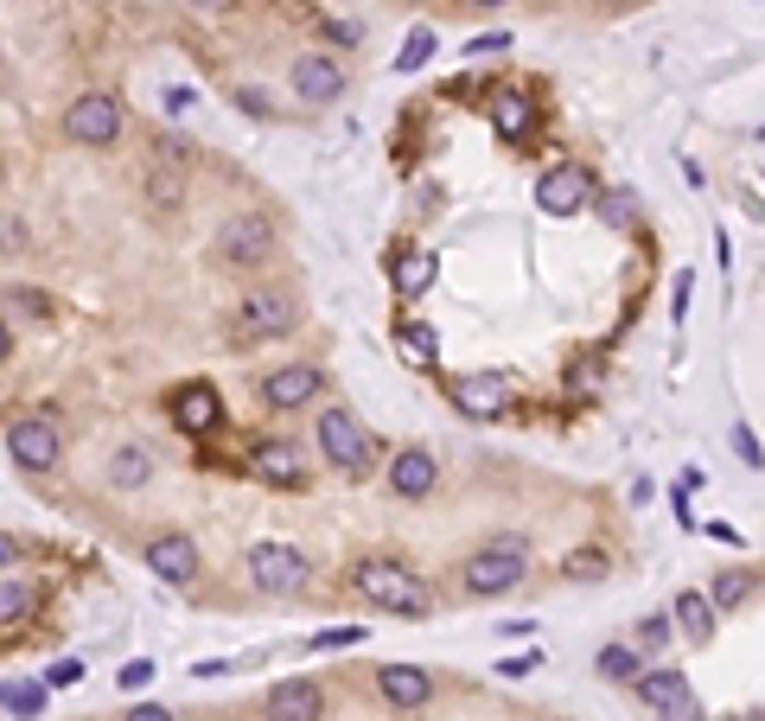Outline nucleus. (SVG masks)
<instances>
[{
    "label": "nucleus",
    "mask_w": 765,
    "mask_h": 721,
    "mask_svg": "<svg viewBox=\"0 0 765 721\" xmlns=\"http://www.w3.org/2000/svg\"><path fill=\"white\" fill-rule=\"evenodd\" d=\"M351 588L364 594L370 607L402 613V619H428V613H434L428 581H421L415 569H402V562H390V556H370V562H358V569H351Z\"/></svg>",
    "instance_id": "obj_1"
},
{
    "label": "nucleus",
    "mask_w": 765,
    "mask_h": 721,
    "mask_svg": "<svg viewBox=\"0 0 765 721\" xmlns=\"http://www.w3.org/2000/svg\"><path fill=\"white\" fill-rule=\"evenodd\" d=\"M523 574H530V543L523 536H498V543H485L466 562V594L491 601V594H510Z\"/></svg>",
    "instance_id": "obj_2"
},
{
    "label": "nucleus",
    "mask_w": 765,
    "mask_h": 721,
    "mask_svg": "<svg viewBox=\"0 0 765 721\" xmlns=\"http://www.w3.org/2000/svg\"><path fill=\"white\" fill-rule=\"evenodd\" d=\"M7 454L20 460L26 473H51V466L65 460V434H58L51 416H20L7 428Z\"/></svg>",
    "instance_id": "obj_3"
},
{
    "label": "nucleus",
    "mask_w": 765,
    "mask_h": 721,
    "mask_svg": "<svg viewBox=\"0 0 765 721\" xmlns=\"http://www.w3.org/2000/svg\"><path fill=\"white\" fill-rule=\"evenodd\" d=\"M306 556L293 549V543H255L250 549V581L262 594H300L306 588Z\"/></svg>",
    "instance_id": "obj_4"
},
{
    "label": "nucleus",
    "mask_w": 765,
    "mask_h": 721,
    "mask_svg": "<svg viewBox=\"0 0 765 721\" xmlns=\"http://www.w3.org/2000/svg\"><path fill=\"white\" fill-rule=\"evenodd\" d=\"M320 454L338 473H370V434L345 409H320Z\"/></svg>",
    "instance_id": "obj_5"
},
{
    "label": "nucleus",
    "mask_w": 765,
    "mask_h": 721,
    "mask_svg": "<svg viewBox=\"0 0 765 721\" xmlns=\"http://www.w3.org/2000/svg\"><path fill=\"white\" fill-rule=\"evenodd\" d=\"M218 249H223V263H236V268L268 263V256H275V224H268L262 211H236V218L218 230Z\"/></svg>",
    "instance_id": "obj_6"
},
{
    "label": "nucleus",
    "mask_w": 765,
    "mask_h": 721,
    "mask_svg": "<svg viewBox=\"0 0 765 721\" xmlns=\"http://www.w3.org/2000/svg\"><path fill=\"white\" fill-rule=\"evenodd\" d=\"M65 128H71V141H83V148H109L115 135H121V103L103 96V90H90V96H77L71 103Z\"/></svg>",
    "instance_id": "obj_7"
},
{
    "label": "nucleus",
    "mask_w": 765,
    "mask_h": 721,
    "mask_svg": "<svg viewBox=\"0 0 765 721\" xmlns=\"http://www.w3.org/2000/svg\"><path fill=\"white\" fill-rule=\"evenodd\" d=\"M587 198H593V179H587V166H575V160H555L543 179H536V205H543L548 218H575Z\"/></svg>",
    "instance_id": "obj_8"
},
{
    "label": "nucleus",
    "mask_w": 765,
    "mask_h": 721,
    "mask_svg": "<svg viewBox=\"0 0 765 721\" xmlns=\"http://www.w3.org/2000/svg\"><path fill=\"white\" fill-rule=\"evenodd\" d=\"M447 396H453V409H466V416H478V421H498L510 409V396H517V383L505 377V371H478V377H453L447 383Z\"/></svg>",
    "instance_id": "obj_9"
},
{
    "label": "nucleus",
    "mask_w": 765,
    "mask_h": 721,
    "mask_svg": "<svg viewBox=\"0 0 765 721\" xmlns=\"http://www.w3.org/2000/svg\"><path fill=\"white\" fill-rule=\"evenodd\" d=\"M288 77H293V96L300 103H332L345 90V71H338V58H326V51H300Z\"/></svg>",
    "instance_id": "obj_10"
},
{
    "label": "nucleus",
    "mask_w": 765,
    "mask_h": 721,
    "mask_svg": "<svg viewBox=\"0 0 765 721\" xmlns=\"http://www.w3.org/2000/svg\"><path fill=\"white\" fill-rule=\"evenodd\" d=\"M288 326H293L288 294H250V301L236 306V333H243V339H281Z\"/></svg>",
    "instance_id": "obj_11"
},
{
    "label": "nucleus",
    "mask_w": 765,
    "mask_h": 721,
    "mask_svg": "<svg viewBox=\"0 0 765 721\" xmlns=\"http://www.w3.org/2000/svg\"><path fill=\"white\" fill-rule=\"evenodd\" d=\"M326 389V377L313 371V364H288V371H268L262 377V403L268 409H300V403H313Z\"/></svg>",
    "instance_id": "obj_12"
},
{
    "label": "nucleus",
    "mask_w": 765,
    "mask_h": 721,
    "mask_svg": "<svg viewBox=\"0 0 765 721\" xmlns=\"http://www.w3.org/2000/svg\"><path fill=\"white\" fill-rule=\"evenodd\" d=\"M440 486V460L428 454V447H402L396 460H390V492L396 498H428Z\"/></svg>",
    "instance_id": "obj_13"
},
{
    "label": "nucleus",
    "mask_w": 765,
    "mask_h": 721,
    "mask_svg": "<svg viewBox=\"0 0 765 721\" xmlns=\"http://www.w3.org/2000/svg\"><path fill=\"white\" fill-rule=\"evenodd\" d=\"M320 716H326V689L313 677H288L268 696V721H320Z\"/></svg>",
    "instance_id": "obj_14"
},
{
    "label": "nucleus",
    "mask_w": 765,
    "mask_h": 721,
    "mask_svg": "<svg viewBox=\"0 0 765 721\" xmlns=\"http://www.w3.org/2000/svg\"><path fill=\"white\" fill-rule=\"evenodd\" d=\"M376 689H383L390 709H421V702L434 696V677H428L421 664H383V671H376Z\"/></svg>",
    "instance_id": "obj_15"
},
{
    "label": "nucleus",
    "mask_w": 765,
    "mask_h": 721,
    "mask_svg": "<svg viewBox=\"0 0 765 721\" xmlns=\"http://www.w3.org/2000/svg\"><path fill=\"white\" fill-rule=\"evenodd\" d=\"M147 569L160 574V581H192V574H198V543H192V536H153V543H147Z\"/></svg>",
    "instance_id": "obj_16"
},
{
    "label": "nucleus",
    "mask_w": 765,
    "mask_h": 721,
    "mask_svg": "<svg viewBox=\"0 0 765 721\" xmlns=\"http://www.w3.org/2000/svg\"><path fill=\"white\" fill-rule=\"evenodd\" d=\"M173 421H179L185 434H211V428L223 421L218 389H211V383H185L179 396H173Z\"/></svg>",
    "instance_id": "obj_17"
},
{
    "label": "nucleus",
    "mask_w": 765,
    "mask_h": 721,
    "mask_svg": "<svg viewBox=\"0 0 765 721\" xmlns=\"http://www.w3.org/2000/svg\"><path fill=\"white\" fill-rule=\"evenodd\" d=\"M250 473L268 479V486H300V479H306V466H300V454H293L288 441H255Z\"/></svg>",
    "instance_id": "obj_18"
},
{
    "label": "nucleus",
    "mask_w": 765,
    "mask_h": 721,
    "mask_svg": "<svg viewBox=\"0 0 765 721\" xmlns=\"http://www.w3.org/2000/svg\"><path fill=\"white\" fill-rule=\"evenodd\" d=\"M683 696H689V677H683L676 664L638 671V702H645V709H657V716H663V709H670V702H683Z\"/></svg>",
    "instance_id": "obj_19"
},
{
    "label": "nucleus",
    "mask_w": 765,
    "mask_h": 721,
    "mask_svg": "<svg viewBox=\"0 0 765 721\" xmlns=\"http://www.w3.org/2000/svg\"><path fill=\"white\" fill-rule=\"evenodd\" d=\"M530 121H536V103H530L523 90H498V96H491V128H498L505 141H523Z\"/></svg>",
    "instance_id": "obj_20"
},
{
    "label": "nucleus",
    "mask_w": 765,
    "mask_h": 721,
    "mask_svg": "<svg viewBox=\"0 0 765 721\" xmlns=\"http://www.w3.org/2000/svg\"><path fill=\"white\" fill-rule=\"evenodd\" d=\"M676 632H683V639H689V646H708V639H715V601H708V594H676Z\"/></svg>",
    "instance_id": "obj_21"
},
{
    "label": "nucleus",
    "mask_w": 765,
    "mask_h": 721,
    "mask_svg": "<svg viewBox=\"0 0 765 721\" xmlns=\"http://www.w3.org/2000/svg\"><path fill=\"white\" fill-rule=\"evenodd\" d=\"M396 351H402V364H415V371H428V364L440 358L434 326H421V319H402V326H396Z\"/></svg>",
    "instance_id": "obj_22"
},
{
    "label": "nucleus",
    "mask_w": 765,
    "mask_h": 721,
    "mask_svg": "<svg viewBox=\"0 0 765 721\" xmlns=\"http://www.w3.org/2000/svg\"><path fill=\"white\" fill-rule=\"evenodd\" d=\"M421 288H434V256H428V249H402L396 256V294L415 301Z\"/></svg>",
    "instance_id": "obj_23"
},
{
    "label": "nucleus",
    "mask_w": 765,
    "mask_h": 721,
    "mask_svg": "<svg viewBox=\"0 0 765 721\" xmlns=\"http://www.w3.org/2000/svg\"><path fill=\"white\" fill-rule=\"evenodd\" d=\"M147 473H153L147 447H115V460H109V486H115V492H135V486H147Z\"/></svg>",
    "instance_id": "obj_24"
},
{
    "label": "nucleus",
    "mask_w": 765,
    "mask_h": 721,
    "mask_svg": "<svg viewBox=\"0 0 765 721\" xmlns=\"http://www.w3.org/2000/svg\"><path fill=\"white\" fill-rule=\"evenodd\" d=\"M708 601H715V613H733V607H746L753 601V574L746 569H728L715 588H708Z\"/></svg>",
    "instance_id": "obj_25"
},
{
    "label": "nucleus",
    "mask_w": 765,
    "mask_h": 721,
    "mask_svg": "<svg viewBox=\"0 0 765 721\" xmlns=\"http://www.w3.org/2000/svg\"><path fill=\"white\" fill-rule=\"evenodd\" d=\"M606 549H568L561 556V581H606Z\"/></svg>",
    "instance_id": "obj_26"
},
{
    "label": "nucleus",
    "mask_w": 765,
    "mask_h": 721,
    "mask_svg": "<svg viewBox=\"0 0 765 721\" xmlns=\"http://www.w3.org/2000/svg\"><path fill=\"white\" fill-rule=\"evenodd\" d=\"M147 198H153L160 211H179V205H185V179L173 173V166H160V173H147Z\"/></svg>",
    "instance_id": "obj_27"
},
{
    "label": "nucleus",
    "mask_w": 765,
    "mask_h": 721,
    "mask_svg": "<svg viewBox=\"0 0 765 721\" xmlns=\"http://www.w3.org/2000/svg\"><path fill=\"white\" fill-rule=\"evenodd\" d=\"M593 664H600V677H613V684H638V651L631 646H606Z\"/></svg>",
    "instance_id": "obj_28"
},
{
    "label": "nucleus",
    "mask_w": 765,
    "mask_h": 721,
    "mask_svg": "<svg viewBox=\"0 0 765 721\" xmlns=\"http://www.w3.org/2000/svg\"><path fill=\"white\" fill-rule=\"evenodd\" d=\"M428 58H434V33H428V26H415V33H408V45L396 51V71H421Z\"/></svg>",
    "instance_id": "obj_29"
},
{
    "label": "nucleus",
    "mask_w": 765,
    "mask_h": 721,
    "mask_svg": "<svg viewBox=\"0 0 765 721\" xmlns=\"http://www.w3.org/2000/svg\"><path fill=\"white\" fill-rule=\"evenodd\" d=\"M7 709H13L20 721L45 716V684H20V689H7Z\"/></svg>",
    "instance_id": "obj_30"
},
{
    "label": "nucleus",
    "mask_w": 765,
    "mask_h": 721,
    "mask_svg": "<svg viewBox=\"0 0 765 721\" xmlns=\"http://www.w3.org/2000/svg\"><path fill=\"white\" fill-rule=\"evenodd\" d=\"M33 613V594L20 588V581H0V626H13V619H26Z\"/></svg>",
    "instance_id": "obj_31"
},
{
    "label": "nucleus",
    "mask_w": 765,
    "mask_h": 721,
    "mask_svg": "<svg viewBox=\"0 0 765 721\" xmlns=\"http://www.w3.org/2000/svg\"><path fill=\"white\" fill-rule=\"evenodd\" d=\"M733 454L746 460V466H765V447H760V434H753L746 421H733Z\"/></svg>",
    "instance_id": "obj_32"
},
{
    "label": "nucleus",
    "mask_w": 765,
    "mask_h": 721,
    "mask_svg": "<svg viewBox=\"0 0 765 721\" xmlns=\"http://www.w3.org/2000/svg\"><path fill=\"white\" fill-rule=\"evenodd\" d=\"M670 639H676V619H645V626H638V646L645 651H663Z\"/></svg>",
    "instance_id": "obj_33"
},
{
    "label": "nucleus",
    "mask_w": 765,
    "mask_h": 721,
    "mask_svg": "<svg viewBox=\"0 0 765 721\" xmlns=\"http://www.w3.org/2000/svg\"><path fill=\"white\" fill-rule=\"evenodd\" d=\"M358 639H364L358 626H338V632H332V626H326V632H313L306 646H313V651H345V646H358Z\"/></svg>",
    "instance_id": "obj_34"
},
{
    "label": "nucleus",
    "mask_w": 765,
    "mask_h": 721,
    "mask_svg": "<svg viewBox=\"0 0 765 721\" xmlns=\"http://www.w3.org/2000/svg\"><path fill=\"white\" fill-rule=\"evenodd\" d=\"M600 218H606L613 230H625L631 224V198H625V191H606V198H600Z\"/></svg>",
    "instance_id": "obj_35"
},
{
    "label": "nucleus",
    "mask_w": 765,
    "mask_h": 721,
    "mask_svg": "<svg viewBox=\"0 0 765 721\" xmlns=\"http://www.w3.org/2000/svg\"><path fill=\"white\" fill-rule=\"evenodd\" d=\"M543 664V651H517V658H498V677H530Z\"/></svg>",
    "instance_id": "obj_36"
},
{
    "label": "nucleus",
    "mask_w": 765,
    "mask_h": 721,
    "mask_svg": "<svg viewBox=\"0 0 765 721\" xmlns=\"http://www.w3.org/2000/svg\"><path fill=\"white\" fill-rule=\"evenodd\" d=\"M147 684H153V664H147V658L121 664V689H147Z\"/></svg>",
    "instance_id": "obj_37"
},
{
    "label": "nucleus",
    "mask_w": 765,
    "mask_h": 721,
    "mask_svg": "<svg viewBox=\"0 0 765 721\" xmlns=\"http://www.w3.org/2000/svg\"><path fill=\"white\" fill-rule=\"evenodd\" d=\"M663 721H702V702H695V689L683 696V702H670V709H663Z\"/></svg>",
    "instance_id": "obj_38"
},
{
    "label": "nucleus",
    "mask_w": 765,
    "mask_h": 721,
    "mask_svg": "<svg viewBox=\"0 0 765 721\" xmlns=\"http://www.w3.org/2000/svg\"><path fill=\"white\" fill-rule=\"evenodd\" d=\"M510 38L505 33H485V38H473V45H466V58H491V51H505Z\"/></svg>",
    "instance_id": "obj_39"
},
{
    "label": "nucleus",
    "mask_w": 765,
    "mask_h": 721,
    "mask_svg": "<svg viewBox=\"0 0 765 721\" xmlns=\"http://www.w3.org/2000/svg\"><path fill=\"white\" fill-rule=\"evenodd\" d=\"M128 721H173V709H160V702H135Z\"/></svg>",
    "instance_id": "obj_40"
},
{
    "label": "nucleus",
    "mask_w": 765,
    "mask_h": 721,
    "mask_svg": "<svg viewBox=\"0 0 765 721\" xmlns=\"http://www.w3.org/2000/svg\"><path fill=\"white\" fill-rule=\"evenodd\" d=\"M77 677H83V664L65 658V664H51V677H45V684H77Z\"/></svg>",
    "instance_id": "obj_41"
},
{
    "label": "nucleus",
    "mask_w": 765,
    "mask_h": 721,
    "mask_svg": "<svg viewBox=\"0 0 765 721\" xmlns=\"http://www.w3.org/2000/svg\"><path fill=\"white\" fill-rule=\"evenodd\" d=\"M689 294H695V281H689V275H676V319L689 313Z\"/></svg>",
    "instance_id": "obj_42"
},
{
    "label": "nucleus",
    "mask_w": 765,
    "mask_h": 721,
    "mask_svg": "<svg viewBox=\"0 0 765 721\" xmlns=\"http://www.w3.org/2000/svg\"><path fill=\"white\" fill-rule=\"evenodd\" d=\"M13 562H20V543H13V536L0 531V569H13Z\"/></svg>",
    "instance_id": "obj_43"
},
{
    "label": "nucleus",
    "mask_w": 765,
    "mask_h": 721,
    "mask_svg": "<svg viewBox=\"0 0 765 721\" xmlns=\"http://www.w3.org/2000/svg\"><path fill=\"white\" fill-rule=\"evenodd\" d=\"M7 351H13V333H7V319H0V364H7Z\"/></svg>",
    "instance_id": "obj_44"
},
{
    "label": "nucleus",
    "mask_w": 765,
    "mask_h": 721,
    "mask_svg": "<svg viewBox=\"0 0 765 721\" xmlns=\"http://www.w3.org/2000/svg\"><path fill=\"white\" fill-rule=\"evenodd\" d=\"M0 709H7V689H0Z\"/></svg>",
    "instance_id": "obj_45"
},
{
    "label": "nucleus",
    "mask_w": 765,
    "mask_h": 721,
    "mask_svg": "<svg viewBox=\"0 0 765 721\" xmlns=\"http://www.w3.org/2000/svg\"><path fill=\"white\" fill-rule=\"evenodd\" d=\"M478 7H498V0H478Z\"/></svg>",
    "instance_id": "obj_46"
},
{
    "label": "nucleus",
    "mask_w": 765,
    "mask_h": 721,
    "mask_svg": "<svg viewBox=\"0 0 765 721\" xmlns=\"http://www.w3.org/2000/svg\"><path fill=\"white\" fill-rule=\"evenodd\" d=\"M760 141H765V128H760Z\"/></svg>",
    "instance_id": "obj_47"
}]
</instances>
